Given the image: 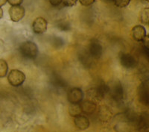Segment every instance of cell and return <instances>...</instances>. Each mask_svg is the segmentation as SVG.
Wrapping results in <instances>:
<instances>
[{"mask_svg": "<svg viewBox=\"0 0 149 132\" xmlns=\"http://www.w3.org/2000/svg\"><path fill=\"white\" fill-rule=\"evenodd\" d=\"M79 2L84 6H90L95 2V0H79Z\"/></svg>", "mask_w": 149, "mask_h": 132, "instance_id": "16", "label": "cell"}, {"mask_svg": "<svg viewBox=\"0 0 149 132\" xmlns=\"http://www.w3.org/2000/svg\"><path fill=\"white\" fill-rule=\"evenodd\" d=\"M146 1H148V0H146Z\"/></svg>", "mask_w": 149, "mask_h": 132, "instance_id": "22", "label": "cell"}, {"mask_svg": "<svg viewBox=\"0 0 149 132\" xmlns=\"http://www.w3.org/2000/svg\"><path fill=\"white\" fill-rule=\"evenodd\" d=\"M77 1L78 0H62V2L66 7H72L76 5Z\"/></svg>", "mask_w": 149, "mask_h": 132, "instance_id": "15", "label": "cell"}, {"mask_svg": "<svg viewBox=\"0 0 149 132\" xmlns=\"http://www.w3.org/2000/svg\"><path fill=\"white\" fill-rule=\"evenodd\" d=\"M23 0H8V2L10 4L11 6H15V5H20L22 3Z\"/></svg>", "mask_w": 149, "mask_h": 132, "instance_id": "17", "label": "cell"}, {"mask_svg": "<svg viewBox=\"0 0 149 132\" xmlns=\"http://www.w3.org/2000/svg\"><path fill=\"white\" fill-rule=\"evenodd\" d=\"M105 1H107V2H110V1H113V0H105Z\"/></svg>", "mask_w": 149, "mask_h": 132, "instance_id": "21", "label": "cell"}, {"mask_svg": "<svg viewBox=\"0 0 149 132\" xmlns=\"http://www.w3.org/2000/svg\"><path fill=\"white\" fill-rule=\"evenodd\" d=\"M84 98V93L81 89L74 87L69 91L67 99L71 104H80Z\"/></svg>", "mask_w": 149, "mask_h": 132, "instance_id": "3", "label": "cell"}, {"mask_svg": "<svg viewBox=\"0 0 149 132\" xmlns=\"http://www.w3.org/2000/svg\"><path fill=\"white\" fill-rule=\"evenodd\" d=\"M47 21L43 17H37L34 20L32 24V29L36 34H40L46 32L47 30Z\"/></svg>", "mask_w": 149, "mask_h": 132, "instance_id": "5", "label": "cell"}, {"mask_svg": "<svg viewBox=\"0 0 149 132\" xmlns=\"http://www.w3.org/2000/svg\"><path fill=\"white\" fill-rule=\"evenodd\" d=\"M115 5L118 8H125L130 4V0H113Z\"/></svg>", "mask_w": 149, "mask_h": 132, "instance_id": "14", "label": "cell"}, {"mask_svg": "<svg viewBox=\"0 0 149 132\" xmlns=\"http://www.w3.org/2000/svg\"><path fill=\"white\" fill-rule=\"evenodd\" d=\"M8 66L7 62L3 59H0V78H4L7 75Z\"/></svg>", "mask_w": 149, "mask_h": 132, "instance_id": "12", "label": "cell"}, {"mask_svg": "<svg viewBox=\"0 0 149 132\" xmlns=\"http://www.w3.org/2000/svg\"><path fill=\"white\" fill-rule=\"evenodd\" d=\"M132 36L136 41H142L146 37V30L144 26H136L132 29Z\"/></svg>", "mask_w": 149, "mask_h": 132, "instance_id": "7", "label": "cell"}, {"mask_svg": "<svg viewBox=\"0 0 149 132\" xmlns=\"http://www.w3.org/2000/svg\"><path fill=\"white\" fill-rule=\"evenodd\" d=\"M8 81L10 85L14 87L21 86L26 81V75L19 70H13L8 75Z\"/></svg>", "mask_w": 149, "mask_h": 132, "instance_id": "2", "label": "cell"}, {"mask_svg": "<svg viewBox=\"0 0 149 132\" xmlns=\"http://www.w3.org/2000/svg\"><path fill=\"white\" fill-rule=\"evenodd\" d=\"M7 2L8 0H0V8L3 6V5H5V4L7 3Z\"/></svg>", "mask_w": 149, "mask_h": 132, "instance_id": "19", "label": "cell"}, {"mask_svg": "<svg viewBox=\"0 0 149 132\" xmlns=\"http://www.w3.org/2000/svg\"><path fill=\"white\" fill-rule=\"evenodd\" d=\"M3 17V10L2 8H0V19H2Z\"/></svg>", "mask_w": 149, "mask_h": 132, "instance_id": "20", "label": "cell"}, {"mask_svg": "<svg viewBox=\"0 0 149 132\" xmlns=\"http://www.w3.org/2000/svg\"><path fill=\"white\" fill-rule=\"evenodd\" d=\"M81 108L82 114H92L95 111L96 105L91 101H84L80 103Z\"/></svg>", "mask_w": 149, "mask_h": 132, "instance_id": "9", "label": "cell"}, {"mask_svg": "<svg viewBox=\"0 0 149 132\" xmlns=\"http://www.w3.org/2000/svg\"><path fill=\"white\" fill-rule=\"evenodd\" d=\"M69 112H70V116L72 117H76L81 115L82 114V111L80 104H71L70 108H69Z\"/></svg>", "mask_w": 149, "mask_h": 132, "instance_id": "11", "label": "cell"}, {"mask_svg": "<svg viewBox=\"0 0 149 132\" xmlns=\"http://www.w3.org/2000/svg\"><path fill=\"white\" fill-rule=\"evenodd\" d=\"M19 52L25 58L34 59L38 54V47L32 41H26L19 46Z\"/></svg>", "mask_w": 149, "mask_h": 132, "instance_id": "1", "label": "cell"}, {"mask_svg": "<svg viewBox=\"0 0 149 132\" xmlns=\"http://www.w3.org/2000/svg\"><path fill=\"white\" fill-rule=\"evenodd\" d=\"M140 20L142 23L145 25H148L149 21V8H146L141 11L140 14Z\"/></svg>", "mask_w": 149, "mask_h": 132, "instance_id": "13", "label": "cell"}, {"mask_svg": "<svg viewBox=\"0 0 149 132\" xmlns=\"http://www.w3.org/2000/svg\"><path fill=\"white\" fill-rule=\"evenodd\" d=\"M50 4L54 7H57L62 3V0H49Z\"/></svg>", "mask_w": 149, "mask_h": 132, "instance_id": "18", "label": "cell"}, {"mask_svg": "<svg viewBox=\"0 0 149 132\" xmlns=\"http://www.w3.org/2000/svg\"><path fill=\"white\" fill-rule=\"evenodd\" d=\"M74 125L80 130H86L90 126V121L87 117L81 114L74 117Z\"/></svg>", "mask_w": 149, "mask_h": 132, "instance_id": "8", "label": "cell"}, {"mask_svg": "<svg viewBox=\"0 0 149 132\" xmlns=\"http://www.w3.org/2000/svg\"><path fill=\"white\" fill-rule=\"evenodd\" d=\"M25 8L21 5L11 6L9 9V15L13 22L20 21L25 16Z\"/></svg>", "mask_w": 149, "mask_h": 132, "instance_id": "4", "label": "cell"}, {"mask_svg": "<svg viewBox=\"0 0 149 132\" xmlns=\"http://www.w3.org/2000/svg\"><path fill=\"white\" fill-rule=\"evenodd\" d=\"M119 60L121 64L125 68H133L136 64V61L134 58V56L128 53H124L121 54Z\"/></svg>", "mask_w": 149, "mask_h": 132, "instance_id": "6", "label": "cell"}, {"mask_svg": "<svg viewBox=\"0 0 149 132\" xmlns=\"http://www.w3.org/2000/svg\"><path fill=\"white\" fill-rule=\"evenodd\" d=\"M90 52L94 58H99L102 53V46L97 42L93 43L90 44Z\"/></svg>", "mask_w": 149, "mask_h": 132, "instance_id": "10", "label": "cell"}]
</instances>
